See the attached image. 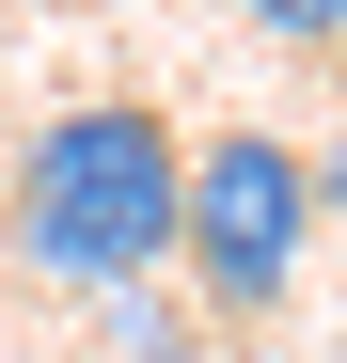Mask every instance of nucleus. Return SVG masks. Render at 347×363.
Segmentation results:
<instances>
[{"instance_id": "2", "label": "nucleus", "mask_w": 347, "mask_h": 363, "mask_svg": "<svg viewBox=\"0 0 347 363\" xmlns=\"http://www.w3.org/2000/svg\"><path fill=\"white\" fill-rule=\"evenodd\" d=\"M300 237H316V158H300V143H268V127L190 143L174 253H190L205 316H284V284H300Z\"/></svg>"}, {"instance_id": "4", "label": "nucleus", "mask_w": 347, "mask_h": 363, "mask_svg": "<svg viewBox=\"0 0 347 363\" xmlns=\"http://www.w3.org/2000/svg\"><path fill=\"white\" fill-rule=\"evenodd\" d=\"M268 48H347V0H237Z\"/></svg>"}, {"instance_id": "3", "label": "nucleus", "mask_w": 347, "mask_h": 363, "mask_svg": "<svg viewBox=\"0 0 347 363\" xmlns=\"http://www.w3.org/2000/svg\"><path fill=\"white\" fill-rule=\"evenodd\" d=\"M95 316H110V347H127V363H190V316H174V300H142V284H110Z\"/></svg>"}, {"instance_id": "1", "label": "nucleus", "mask_w": 347, "mask_h": 363, "mask_svg": "<svg viewBox=\"0 0 347 363\" xmlns=\"http://www.w3.org/2000/svg\"><path fill=\"white\" fill-rule=\"evenodd\" d=\"M174 206H190V143L142 95H79L16 158V269L47 300H110V284H142L174 253Z\"/></svg>"}, {"instance_id": "5", "label": "nucleus", "mask_w": 347, "mask_h": 363, "mask_svg": "<svg viewBox=\"0 0 347 363\" xmlns=\"http://www.w3.org/2000/svg\"><path fill=\"white\" fill-rule=\"evenodd\" d=\"M331 206H347V143H331V158H316V221H331Z\"/></svg>"}]
</instances>
